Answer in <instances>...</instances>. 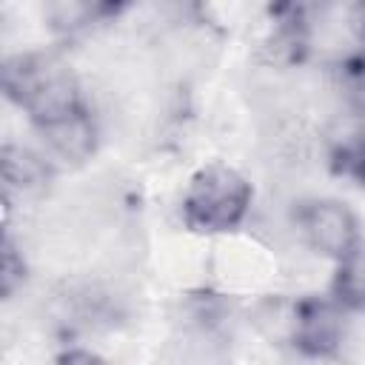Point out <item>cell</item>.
Listing matches in <instances>:
<instances>
[{"label": "cell", "instance_id": "cell-1", "mask_svg": "<svg viewBox=\"0 0 365 365\" xmlns=\"http://www.w3.org/2000/svg\"><path fill=\"white\" fill-rule=\"evenodd\" d=\"M3 88L37 134L91 111L74 68L54 51H23L9 57Z\"/></svg>", "mask_w": 365, "mask_h": 365}, {"label": "cell", "instance_id": "cell-2", "mask_svg": "<svg viewBox=\"0 0 365 365\" xmlns=\"http://www.w3.org/2000/svg\"><path fill=\"white\" fill-rule=\"evenodd\" d=\"M251 200L254 188L234 165L205 163L188 177L182 188L180 217L194 234H228L245 222Z\"/></svg>", "mask_w": 365, "mask_h": 365}, {"label": "cell", "instance_id": "cell-3", "mask_svg": "<svg viewBox=\"0 0 365 365\" xmlns=\"http://www.w3.org/2000/svg\"><path fill=\"white\" fill-rule=\"evenodd\" d=\"M294 225L305 248L317 257L342 262L365 237L354 208L336 197H308L294 208Z\"/></svg>", "mask_w": 365, "mask_h": 365}, {"label": "cell", "instance_id": "cell-4", "mask_svg": "<svg viewBox=\"0 0 365 365\" xmlns=\"http://www.w3.org/2000/svg\"><path fill=\"white\" fill-rule=\"evenodd\" d=\"M345 305L331 297H305L294 305L288 334L305 356H334L345 339Z\"/></svg>", "mask_w": 365, "mask_h": 365}, {"label": "cell", "instance_id": "cell-5", "mask_svg": "<svg viewBox=\"0 0 365 365\" xmlns=\"http://www.w3.org/2000/svg\"><path fill=\"white\" fill-rule=\"evenodd\" d=\"M331 165L336 174L365 185V94H351L348 111L331 137Z\"/></svg>", "mask_w": 365, "mask_h": 365}, {"label": "cell", "instance_id": "cell-6", "mask_svg": "<svg viewBox=\"0 0 365 365\" xmlns=\"http://www.w3.org/2000/svg\"><path fill=\"white\" fill-rule=\"evenodd\" d=\"M51 177V163L48 157L26 148V145H14L6 143L3 145V185H6V200H11L14 194L20 197H31L40 194L46 188Z\"/></svg>", "mask_w": 365, "mask_h": 365}, {"label": "cell", "instance_id": "cell-7", "mask_svg": "<svg viewBox=\"0 0 365 365\" xmlns=\"http://www.w3.org/2000/svg\"><path fill=\"white\" fill-rule=\"evenodd\" d=\"M123 0H48V20L57 31L74 34L111 17Z\"/></svg>", "mask_w": 365, "mask_h": 365}, {"label": "cell", "instance_id": "cell-8", "mask_svg": "<svg viewBox=\"0 0 365 365\" xmlns=\"http://www.w3.org/2000/svg\"><path fill=\"white\" fill-rule=\"evenodd\" d=\"M331 294L348 308H365V240L342 259L336 262V274L331 282Z\"/></svg>", "mask_w": 365, "mask_h": 365}, {"label": "cell", "instance_id": "cell-9", "mask_svg": "<svg viewBox=\"0 0 365 365\" xmlns=\"http://www.w3.org/2000/svg\"><path fill=\"white\" fill-rule=\"evenodd\" d=\"M0 279H3V297L6 299H11L17 285H23V279H26V262L17 254L14 240L9 234H6V242H3V277Z\"/></svg>", "mask_w": 365, "mask_h": 365}, {"label": "cell", "instance_id": "cell-10", "mask_svg": "<svg viewBox=\"0 0 365 365\" xmlns=\"http://www.w3.org/2000/svg\"><path fill=\"white\" fill-rule=\"evenodd\" d=\"M354 23L365 40V0H354Z\"/></svg>", "mask_w": 365, "mask_h": 365}]
</instances>
